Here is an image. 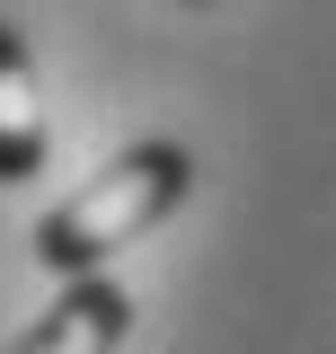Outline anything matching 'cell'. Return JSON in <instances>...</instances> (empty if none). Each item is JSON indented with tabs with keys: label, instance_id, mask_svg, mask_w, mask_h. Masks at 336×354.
<instances>
[{
	"label": "cell",
	"instance_id": "6da1fadb",
	"mask_svg": "<svg viewBox=\"0 0 336 354\" xmlns=\"http://www.w3.org/2000/svg\"><path fill=\"white\" fill-rule=\"evenodd\" d=\"M186 186H195V160H186L177 142H142V151H124L115 169H97L62 213L36 221V257L53 266V274H88L97 257L133 248L160 213H177Z\"/></svg>",
	"mask_w": 336,
	"mask_h": 354
},
{
	"label": "cell",
	"instance_id": "7a4b0ae2",
	"mask_svg": "<svg viewBox=\"0 0 336 354\" xmlns=\"http://www.w3.org/2000/svg\"><path fill=\"white\" fill-rule=\"evenodd\" d=\"M124 328H133V301L115 292V283H71L9 354H115Z\"/></svg>",
	"mask_w": 336,
	"mask_h": 354
},
{
	"label": "cell",
	"instance_id": "3957f363",
	"mask_svg": "<svg viewBox=\"0 0 336 354\" xmlns=\"http://www.w3.org/2000/svg\"><path fill=\"white\" fill-rule=\"evenodd\" d=\"M44 169V88L18 27H0V177H36Z\"/></svg>",
	"mask_w": 336,
	"mask_h": 354
}]
</instances>
